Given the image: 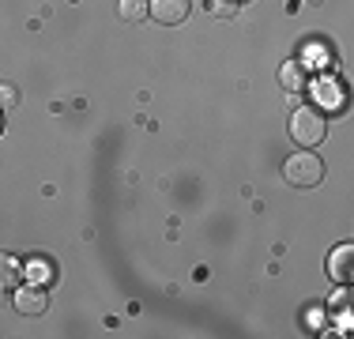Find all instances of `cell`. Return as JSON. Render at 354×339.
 Masks as SVG:
<instances>
[{
  "label": "cell",
  "mask_w": 354,
  "mask_h": 339,
  "mask_svg": "<svg viewBox=\"0 0 354 339\" xmlns=\"http://www.w3.org/2000/svg\"><path fill=\"white\" fill-rule=\"evenodd\" d=\"M286 129H290V140L298 143L301 151H313L317 143H324V136H328V121H324V113H320V109L301 106V109H294V113H290Z\"/></svg>",
  "instance_id": "obj_1"
},
{
  "label": "cell",
  "mask_w": 354,
  "mask_h": 339,
  "mask_svg": "<svg viewBox=\"0 0 354 339\" xmlns=\"http://www.w3.org/2000/svg\"><path fill=\"white\" fill-rule=\"evenodd\" d=\"M283 177L294 189H313V185L324 181V163H320L313 151H298V155H290L283 163Z\"/></svg>",
  "instance_id": "obj_2"
},
{
  "label": "cell",
  "mask_w": 354,
  "mask_h": 339,
  "mask_svg": "<svg viewBox=\"0 0 354 339\" xmlns=\"http://www.w3.org/2000/svg\"><path fill=\"white\" fill-rule=\"evenodd\" d=\"M147 15L162 27H177L189 15V0H147Z\"/></svg>",
  "instance_id": "obj_3"
},
{
  "label": "cell",
  "mask_w": 354,
  "mask_h": 339,
  "mask_svg": "<svg viewBox=\"0 0 354 339\" xmlns=\"http://www.w3.org/2000/svg\"><path fill=\"white\" fill-rule=\"evenodd\" d=\"M354 245L347 241V245H339V249L332 253V257H328V275L335 279V283H343L347 286L351 283V275H354Z\"/></svg>",
  "instance_id": "obj_4"
},
{
  "label": "cell",
  "mask_w": 354,
  "mask_h": 339,
  "mask_svg": "<svg viewBox=\"0 0 354 339\" xmlns=\"http://www.w3.org/2000/svg\"><path fill=\"white\" fill-rule=\"evenodd\" d=\"M46 294L38 291V286H23L19 294H15V313H23V317H41L46 313Z\"/></svg>",
  "instance_id": "obj_5"
},
{
  "label": "cell",
  "mask_w": 354,
  "mask_h": 339,
  "mask_svg": "<svg viewBox=\"0 0 354 339\" xmlns=\"http://www.w3.org/2000/svg\"><path fill=\"white\" fill-rule=\"evenodd\" d=\"M279 83L286 91H301V87H306V68H301V61H286L283 72H279Z\"/></svg>",
  "instance_id": "obj_6"
},
{
  "label": "cell",
  "mask_w": 354,
  "mask_h": 339,
  "mask_svg": "<svg viewBox=\"0 0 354 339\" xmlns=\"http://www.w3.org/2000/svg\"><path fill=\"white\" fill-rule=\"evenodd\" d=\"M19 275H23L19 260H15V257H4V253H0V291L15 286V283H19Z\"/></svg>",
  "instance_id": "obj_7"
},
{
  "label": "cell",
  "mask_w": 354,
  "mask_h": 339,
  "mask_svg": "<svg viewBox=\"0 0 354 339\" xmlns=\"http://www.w3.org/2000/svg\"><path fill=\"white\" fill-rule=\"evenodd\" d=\"M117 15H121L124 23L147 19V0H121V4H117Z\"/></svg>",
  "instance_id": "obj_8"
},
{
  "label": "cell",
  "mask_w": 354,
  "mask_h": 339,
  "mask_svg": "<svg viewBox=\"0 0 354 339\" xmlns=\"http://www.w3.org/2000/svg\"><path fill=\"white\" fill-rule=\"evenodd\" d=\"M0 106H4V109L19 106V95H15V87H8V83H0Z\"/></svg>",
  "instance_id": "obj_9"
},
{
  "label": "cell",
  "mask_w": 354,
  "mask_h": 339,
  "mask_svg": "<svg viewBox=\"0 0 354 339\" xmlns=\"http://www.w3.org/2000/svg\"><path fill=\"white\" fill-rule=\"evenodd\" d=\"M207 8H212L215 15H223V19H226V15H234V8H238V4H226V0H207Z\"/></svg>",
  "instance_id": "obj_10"
},
{
  "label": "cell",
  "mask_w": 354,
  "mask_h": 339,
  "mask_svg": "<svg viewBox=\"0 0 354 339\" xmlns=\"http://www.w3.org/2000/svg\"><path fill=\"white\" fill-rule=\"evenodd\" d=\"M332 91H335V83H320V98H324V102H335V106H339V95H332Z\"/></svg>",
  "instance_id": "obj_11"
},
{
  "label": "cell",
  "mask_w": 354,
  "mask_h": 339,
  "mask_svg": "<svg viewBox=\"0 0 354 339\" xmlns=\"http://www.w3.org/2000/svg\"><path fill=\"white\" fill-rule=\"evenodd\" d=\"M0 132H4V113H0Z\"/></svg>",
  "instance_id": "obj_12"
},
{
  "label": "cell",
  "mask_w": 354,
  "mask_h": 339,
  "mask_svg": "<svg viewBox=\"0 0 354 339\" xmlns=\"http://www.w3.org/2000/svg\"><path fill=\"white\" fill-rule=\"evenodd\" d=\"M238 4H241V0H238Z\"/></svg>",
  "instance_id": "obj_13"
}]
</instances>
